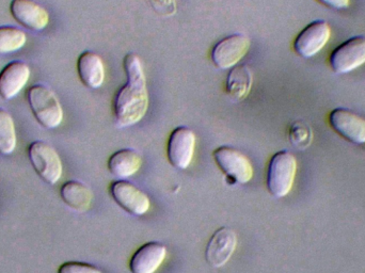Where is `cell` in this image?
<instances>
[{
    "label": "cell",
    "mask_w": 365,
    "mask_h": 273,
    "mask_svg": "<svg viewBox=\"0 0 365 273\" xmlns=\"http://www.w3.org/2000/svg\"><path fill=\"white\" fill-rule=\"evenodd\" d=\"M27 36L12 26H0V53H12L25 46Z\"/></svg>",
    "instance_id": "21"
},
{
    "label": "cell",
    "mask_w": 365,
    "mask_h": 273,
    "mask_svg": "<svg viewBox=\"0 0 365 273\" xmlns=\"http://www.w3.org/2000/svg\"><path fill=\"white\" fill-rule=\"evenodd\" d=\"M331 27L324 19H317L307 25L296 36L294 51L304 59L321 53L331 38Z\"/></svg>",
    "instance_id": "8"
},
{
    "label": "cell",
    "mask_w": 365,
    "mask_h": 273,
    "mask_svg": "<svg viewBox=\"0 0 365 273\" xmlns=\"http://www.w3.org/2000/svg\"><path fill=\"white\" fill-rule=\"evenodd\" d=\"M143 165L140 154L134 148H123L113 153L108 159V170L115 177L125 180L136 174Z\"/></svg>",
    "instance_id": "17"
},
{
    "label": "cell",
    "mask_w": 365,
    "mask_h": 273,
    "mask_svg": "<svg viewBox=\"0 0 365 273\" xmlns=\"http://www.w3.org/2000/svg\"><path fill=\"white\" fill-rule=\"evenodd\" d=\"M365 63V36H357L341 43L329 56V66L336 74H347Z\"/></svg>",
    "instance_id": "7"
},
{
    "label": "cell",
    "mask_w": 365,
    "mask_h": 273,
    "mask_svg": "<svg viewBox=\"0 0 365 273\" xmlns=\"http://www.w3.org/2000/svg\"><path fill=\"white\" fill-rule=\"evenodd\" d=\"M195 135L186 126L175 128L167 143V157L173 167L185 170L190 165L195 150Z\"/></svg>",
    "instance_id": "11"
},
{
    "label": "cell",
    "mask_w": 365,
    "mask_h": 273,
    "mask_svg": "<svg viewBox=\"0 0 365 273\" xmlns=\"http://www.w3.org/2000/svg\"><path fill=\"white\" fill-rule=\"evenodd\" d=\"M128 81L120 88L113 98V115L120 128L136 125L147 115L150 98L147 77L141 58L130 53L123 59Z\"/></svg>",
    "instance_id": "1"
},
{
    "label": "cell",
    "mask_w": 365,
    "mask_h": 273,
    "mask_svg": "<svg viewBox=\"0 0 365 273\" xmlns=\"http://www.w3.org/2000/svg\"><path fill=\"white\" fill-rule=\"evenodd\" d=\"M62 201L75 212H85L93 201L91 189L78 180H68L60 189Z\"/></svg>",
    "instance_id": "18"
},
{
    "label": "cell",
    "mask_w": 365,
    "mask_h": 273,
    "mask_svg": "<svg viewBox=\"0 0 365 273\" xmlns=\"http://www.w3.org/2000/svg\"><path fill=\"white\" fill-rule=\"evenodd\" d=\"M253 85V74L247 64H237L230 70L225 91L234 100L242 101L249 96Z\"/></svg>",
    "instance_id": "19"
},
{
    "label": "cell",
    "mask_w": 365,
    "mask_h": 273,
    "mask_svg": "<svg viewBox=\"0 0 365 273\" xmlns=\"http://www.w3.org/2000/svg\"><path fill=\"white\" fill-rule=\"evenodd\" d=\"M29 66L21 61L6 64L0 72V96L4 100H12L24 89L30 78Z\"/></svg>",
    "instance_id": "15"
},
{
    "label": "cell",
    "mask_w": 365,
    "mask_h": 273,
    "mask_svg": "<svg viewBox=\"0 0 365 273\" xmlns=\"http://www.w3.org/2000/svg\"><path fill=\"white\" fill-rule=\"evenodd\" d=\"M250 46V38L246 34H231L214 45L210 51V59L220 70H231L244 59Z\"/></svg>",
    "instance_id": "6"
},
{
    "label": "cell",
    "mask_w": 365,
    "mask_h": 273,
    "mask_svg": "<svg viewBox=\"0 0 365 273\" xmlns=\"http://www.w3.org/2000/svg\"><path fill=\"white\" fill-rule=\"evenodd\" d=\"M28 104L36 121L47 130H55L63 121V109L51 88L34 85L26 93Z\"/></svg>",
    "instance_id": "2"
},
{
    "label": "cell",
    "mask_w": 365,
    "mask_h": 273,
    "mask_svg": "<svg viewBox=\"0 0 365 273\" xmlns=\"http://www.w3.org/2000/svg\"><path fill=\"white\" fill-rule=\"evenodd\" d=\"M109 193L113 201L122 210L133 216H143L151 207L149 195L137 188L132 182L126 180L111 182Z\"/></svg>",
    "instance_id": "9"
},
{
    "label": "cell",
    "mask_w": 365,
    "mask_h": 273,
    "mask_svg": "<svg viewBox=\"0 0 365 273\" xmlns=\"http://www.w3.org/2000/svg\"><path fill=\"white\" fill-rule=\"evenodd\" d=\"M16 144L14 120L8 111L0 108V154H12L16 148Z\"/></svg>",
    "instance_id": "20"
},
{
    "label": "cell",
    "mask_w": 365,
    "mask_h": 273,
    "mask_svg": "<svg viewBox=\"0 0 365 273\" xmlns=\"http://www.w3.org/2000/svg\"><path fill=\"white\" fill-rule=\"evenodd\" d=\"M10 13L23 27L42 31L48 26L49 13L34 0H11Z\"/></svg>",
    "instance_id": "13"
},
{
    "label": "cell",
    "mask_w": 365,
    "mask_h": 273,
    "mask_svg": "<svg viewBox=\"0 0 365 273\" xmlns=\"http://www.w3.org/2000/svg\"><path fill=\"white\" fill-rule=\"evenodd\" d=\"M28 157L36 173L49 185L59 182L63 165L57 150L44 141H34L28 148Z\"/></svg>",
    "instance_id": "4"
},
{
    "label": "cell",
    "mask_w": 365,
    "mask_h": 273,
    "mask_svg": "<svg viewBox=\"0 0 365 273\" xmlns=\"http://www.w3.org/2000/svg\"><path fill=\"white\" fill-rule=\"evenodd\" d=\"M58 273H103L96 266L83 262H66L60 265Z\"/></svg>",
    "instance_id": "22"
},
{
    "label": "cell",
    "mask_w": 365,
    "mask_h": 273,
    "mask_svg": "<svg viewBox=\"0 0 365 273\" xmlns=\"http://www.w3.org/2000/svg\"><path fill=\"white\" fill-rule=\"evenodd\" d=\"M297 173V160L289 150H279L272 155L268 165L266 185L272 197H287L293 188Z\"/></svg>",
    "instance_id": "3"
},
{
    "label": "cell",
    "mask_w": 365,
    "mask_h": 273,
    "mask_svg": "<svg viewBox=\"0 0 365 273\" xmlns=\"http://www.w3.org/2000/svg\"><path fill=\"white\" fill-rule=\"evenodd\" d=\"M212 157L227 180L233 184L244 185L253 177V167L250 159L229 145L219 146L212 152Z\"/></svg>",
    "instance_id": "5"
},
{
    "label": "cell",
    "mask_w": 365,
    "mask_h": 273,
    "mask_svg": "<svg viewBox=\"0 0 365 273\" xmlns=\"http://www.w3.org/2000/svg\"><path fill=\"white\" fill-rule=\"evenodd\" d=\"M328 122L332 130L354 144L365 143V119L349 108H336L330 111Z\"/></svg>",
    "instance_id": "10"
},
{
    "label": "cell",
    "mask_w": 365,
    "mask_h": 273,
    "mask_svg": "<svg viewBox=\"0 0 365 273\" xmlns=\"http://www.w3.org/2000/svg\"><path fill=\"white\" fill-rule=\"evenodd\" d=\"M317 1L334 10H344L351 4V0H317Z\"/></svg>",
    "instance_id": "24"
},
{
    "label": "cell",
    "mask_w": 365,
    "mask_h": 273,
    "mask_svg": "<svg viewBox=\"0 0 365 273\" xmlns=\"http://www.w3.org/2000/svg\"><path fill=\"white\" fill-rule=\"evenodd\" d=\"M77 73L83 86L98 89L105 83L106 68L102 57L94 51H86L77 59Z\"/></svg>",
    "instance_id": "16"
},
{
    "label": "cell",
    "mask_w": 365,
    "mask_h": 273,
    "mask_svg": "<svg viewBox=\"0 0 365 273\" xmlns=\"http://www.w3.org/2000/svg\"><path fill=\"white\" fill-rule=\"evenodd\" d=\"M237 234L231 227L217 230L208 240L205 249V259L212 268H221L230 261L237 247Z\"/></svg>",
    "instance_id": "12"
},
{
    "label": "cell",
    "mask_w": 365,
    "mask_h": 273,
    "mask_svg": "<svg viewBox=\"0 0 365 273\" xmlns=\"http://www.w3.org/2000/svg\"><path fill=\"white\" fill-rule=\"evenodd\" d=\"M308 130L300 123H295L289 130V140L296 146H307L308 144Z\"/></svg>",
    "instance_id": "23"
},
{
    "label": "cell",
    "mask_w": 365,
    "mask_h": 273,
    "mask_svg": "<svg viewBox=\"0 0 365 273\" xmlns=\"http://www.w3.org/2000/svg\"><path fill=\"white\" fill-rule=\"evenodd\" d=\"M167 257V248L162 242H151L141 246L130 261L132 273H155Z\"/></svg>",
    "instance_id": "14"
}]
</instances>
